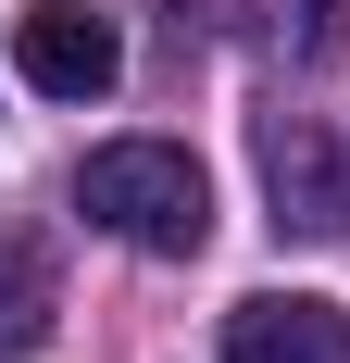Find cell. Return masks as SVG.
Masks as SVG:
<instances>
[{
	"label": "cell",
	"instance_id": "1",
	"mask_svg": "<svg viewBox=\"0 0 350 363\" xmlns=\"http://www.w3.org/2000/svg\"><path fill=\"white\" fill-rule=\"evenodd\" d=\"M75 213L113 225L125 251H201L213 238V188H201V163L175 138H113V150L75 163Z\"/></svg>",
	"mask_w": 350,
	"mask_h": 363
},
{
	"label": "cell",
	"instance_id": "2",
	"mask_svg": "<svg viewBox=\"0 0 350 363\" xmlns=\"http://www.w3.org/2000/svg\"><path fill=\"white\" fill-rule=\"evenodd\" d=\"M13 75H26L38 101H113L125 38H113V13H88V0H26V13H13Z\"/></svg>",
	"mask_w": 350,
	"mask_h": 363
},
{
	"label": "cell",
	"instance_id": "3",
	"mask_svg": "<svg viewBox=\"0 0 350 363\" xmlns=\"http://www.w3.org/2000/svg\"><path fill=\"white\" fill-rule=\"evenodd\" d=\"M263 188H276V225H300V238L350 225V163L313 113H263Z\"/></svg>",
	"mask_w": 350,
	"mask_h": 363
},
{
	"label": "cell",
	"instance_id": "4",
	"mask_svg": "<svg viewBox=\"0 0 350 363\" xmlns=\"http://www.w3.org/2000/svg\"><path fill=\"white\" fill-rule=\"evenodd\" d=\"M225 363H350V313L338 301H238Z\"/></svg>",
	"mask_w": 350,
	"mask_h": 363
},
{
	"label": "cell",
	"instance_id": "5",
	"mask_svg": "<svg viewBox=\"0 0 350 363\" xmlns=\"http://www.w3.org/2000/svg\"><path fill=\"white\" fill-rule=\"evenodd\" d=\"M50 313H63L50 251H38V238H0V363H26L38 338H50Z\"/></svg>",
	"mask_w": 350,
	"mask_h": 363
},
{
	"label": "cell",
	"instance_id": "6",
	"mask_svg": "<svg viewBox=\"0 0 350 363\" xmlns=\"http://www.w3.org/2000/svg\"><path fill=\"white\" fill-rule=\"evenodd\" d=\"M276 50L288 63H350V0H276Z\"/></svg>",
	"mask_w": 350,
	"mask_h": 363
}]
</instances>
